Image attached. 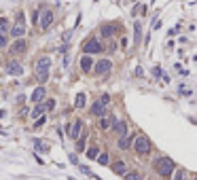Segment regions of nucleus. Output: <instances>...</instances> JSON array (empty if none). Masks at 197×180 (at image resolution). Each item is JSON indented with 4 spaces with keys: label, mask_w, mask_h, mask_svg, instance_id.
<instances>
[{
    "label": "nucleus",
    "mask_w": 197,
    "mask_h": 180,
    "mask_svg": "<svg viewBox=\"0 0 197 180\" xmlns=\"http://www.w3.org/2000/svg\"><path fill=\"white\" fill-rule=\"evenodd\" d=\"M155 167H157V172H159L161 176H172V174L176 172V163H174L169 157H159L157 163H155Z\"/></svg>",
    "instance_id": "f257e3e1"
},
{
    "label": "nucleus",
    "mask_w": 197,
    "mask_h": 180,
    "mask_svg": "<svg viewBox=\"0 0 197 180\" xmlns=\"http://www.w3.org/2000/svg\"><path fill=\"white\" fill-rule=\"evenodd\" d=\"M49 68H51V57H40L36 61V78L40 83H44L49 78Z\"/></svg>",
    "instance_id": "f03ea898"
},
{
    "label": "nucleus",
    "mask_w": 197,
    "mask_h": 180,
    "mask_svg": "<svg viewBox=\"0 0 197 180\" xmlns=\"http://www.w3.org/2000/svg\"><path fill=\"white\" fill-rule=\"evenodd\" d=\"M133 150H136L138 155H146V152H150V140L146 136H138L136 140H133Z\"/></svg>",
    "instance_id": "7ed1b4c3"
},
{
    "label": "nucleus",
    "mask_w": 197,
    "mask_h": 180,
    "mask_svg": "<svg viewBox=\"0 0 197 180\" xmlns=\"http://www.w3.org/2000/svg\"><path fill=\"white\" fill-rule=\"evenodd\" d=\"M83 51H85V55H93V53H102L104 47H102V42H100V40L91 38V40H87V42L83 44Z\"/></svg>",
    "instance_id": "20e7f679"
},
{
    "label": "nucleus",
    "mask_w": 197,
    "mask_h": 180,
    "mask_svg": "<svg viewBox=\"0 0 197 180\" xmlns=\"http://www.w3.org/2000/svg\"><path fill=\"white\" fill-rule=\"evenodd\" d=\"M93 68H95V74L97 76H104V74H108V72H110L112 64H110V59H100Z\"/></svg>",
    "instance_id": "39448f33"
},
{
    "label": "nucleus",
    "mask_w": 197,
    "mask_h": 180,
    "mask_svg": "<svg viewBox=\"0 0 197 180\" xmlns=\"http://www.w3.org/2000/svg\"><path fill=\"white\" fill-rule=\"evenodd\" d=\"M25 49H28V42H25L23 38H19V40H15L11 47H8V53H11V55H19V53H25Z\"/></svg>",
    "instance_id": "423d86ee"
},
{
    "label": "nucleus",
    "mask_w": 197,
    "mask_h": 180,
    "mask_svg": "<svg viewBox=\"0 0 197 180\" xmlns=\"http://www.w3.org/2000/svg\"><path fill=\"white\" fill-rule=\"evenodd\" d=\"M51 21H53V11L51 8H44V11L40 13V21H38V25L42 30H47L49 25H51Z\"/></svg>",
    "instance_id": "0eeeda50"
},
{
    "label": "nucleus",
    "mask_w": 197,
    "mask_h": 180,
    "mask_svg": "<svg viewBox=\"0 0 197 180\" xmlns=\"http://www.w3.org/2000/svg\"><path fill=\"white\" fill-rule=\"evenodd\" d=\"M68 133H70V138H72V140H78V138H80V133H83V121L76 119L72 125H70Z\"/></svg>",
    "instance_id": "6e6552de"
},
{
    "label": "nucleus",
    "mask_w": 197,
    "mask_h": 180,
    "mask_svg": "<svg viewBox=\"0 0 197 180\" xmlns=\"http://www.w3.org/2000/svg\"><path fill=\"white\" fill-rule=\"evenodd\" d=\"M44 95H47V89H44V87L40 85V87H36V89L32 91V97H30V100L34 102V106H36V104H42Z\"/></svg>",
    "instance_id": "1a4fd4ad"
},
{
    "label": "nucleus",
    "mask_w": 197,
    "mask_h": 180,
    "mask_svg": "<svg viewBox=\"0 0 197 180\" xmlns=\"http://www.w3.org/2000/svg\"><path fill=\"white\" fill-rule=\"evenodd\" d=\"M6 72H8V74H11V76H19L21 72H23V68H21V64H19V61L11 59V61H8V64H6Z\"/></svg>",
    "instance_id": "9d476101"
},
{
    "label": "nucleus",
    "mask_w": 197,
    "mask_h": 180,
    "mask_svg": "<svg viewBox=\"0 0 197 180\" xmlns=\"http://www.w3.org/2000/svg\"><path fill=\"white\" fill-rule=\"evenodd\" d=\"M112 129L117 131V133H119L121 138H123V136H127V123H125V121H114Z\"/></svg>",
    "instance_id": "9b49d317"
},
{
    "label": "nucleus",
    "mask_w": 197,
    "mask_h": 180,
    "mask_svg": "<svg viewBox=\"0 0 197 180\" xmlns=\"http://www.w3.org/2000/svg\"><path fill=\"white\" fill-rule=\"evenodd\" d=\"M23 34H25V28H23V25H19V23H15L13 28H11V36H13L15 40L23 38Z\"/></svg>",
    "instance_id": "f8f14e48"
},
{
    "label": "nucleus",
    "mask_w": 197,
    "mask_h": 180,
    "mask_svg": "<svg viewBox=\"0 0 197 180\" xmlns=\"http://www.w3.org/2000/svg\"><path fill=\"white\" fill-rule=\"evenodd\" d=\"M44 112H47V104H44V102L36 104V106H34V110H32V119H40Z\"/></svg>",
    "instance_id": "ddd939ff"
},
{
    "label": "nucleus",
    "mask_w": 197,
    "mask_h": 180,
    "mask_svg": "<svg viewBox=\"0 0 197 180\" xmlns=\"http://www.w3.org/2000/svg\"><path fill=\"white\" fill-rule=\"evenodd\" d=\"M104 110H106V106H104L102 102H95V104L91 106V114L100 116V119H102V116H106V114H104Z\"/></svg>",
    "instance_id": "4468645a"
},
{
    "label": "nucleus",
    "mask_w": 197,
    "mask_h": 180,
    "mask_svg": "<svg viewBox=\"0 0 197 180\" xmlns=\"http://www.w3.org/2000/svg\"><path fill=\"white\" fill-rule=\"evenodd\" d=\"M131 144H133V138H131V136H123V138H119V148H121V150H127Z\"/></svg>",
    "instance_id": "2eb2a0df"
},
{
    "label": "nucleus",
    "mask_w": 197,
    "mask_h": 180,
    "mask_svg": "<svg viewBox=\"0 0 197 180\" xmlns=\"http://www.w3.org/2000/svg\"><path fill=\"white\" fill-rule=\"evenodd\" d=\"M80 68H83V72H89L93 68V59L89 55H83V59H80Z\"/></svg>",
    "instance_id": "dca6fc26"
},
{
    "label": "nucleus",
    "mask_w": 197,
    "mask_h": 180,
    "mask_svg": "<svg viewBox=\"0 0 197 180\" xmlns=\"http://www.w3.org/2000/svg\"><path fill=\"white\" fill-rule=\"evenodd\" d=\"M100 32H102V36H106V38H110V36H114V32H117V28H114V25H102L100 28Z\"/></svg>",
    "instance_id": "f3484780"
},
{
    "label": "nucleus",
    "mask_w": 197,
    "mask_h": 180,
    "mask_svg": "<svg viewBox=\"0 0 197 180\" xmlns=\"http://www.w3.org/2000/svg\"><path fill=\"white\" fill-rule=\"evenodd\" d=\"M125 169H127V165H125V161H117V163L112 165V172H114V174H123V176H125V174H127Z\"/></svg>",
    "instance_id": "a211bd4d"
},
{
    "label": "nucleus",
    "mask_w": 197,
    "mask_h": 180,
    "mask_svg": "<svg viewBox=\"0 0 197 180\" xmlns=\"http://www.w3.org/2000/svg\"><path fill=\"white\" fill-rule=\"evenodd\" d=\"M112 125H114L112 116H102V119H100V127L102 129H108V127H112Z\"/></svg>",
    "instance_id": "6ab92c4d"
},
{
    "label": "nucleus",
    "mask_w": 197,
    "mask_h": 180,
    "mask_svg": "<svg viewBox=\"0 0 197 180\" xmlns=\"http://www.w3.org/2000/svg\"><path fill=\"white\" fill-rule=\"evenodd\" d=\"M133 32H136V36H133V40H136V44L142 40V28H140V23L136 21V23H133Z\"/></svg>",
    "instance_id": "aec40b11"
},
{
    "label": "nucleus",
    "mask_w": 197,
    "mask_h": 180,
    "mask_svg": "<svg viewBox=\"0 0 197 180\" xmlns=\"http://www.w3.org/2000/svg\"><path fill=\"white\" fill-rule=\"evenodd\" d=\"M85 102H87L85 93H78V95H76V100H74V106H76V108H83V106H85Z\"/></svg>",
    "instance_id": "412c9836"
},
{
    "label": "nucleus",
    "mask_w": 197,
    "mask_h": 180,
    "mask_svg": "<svg viewBox=\"0 0 197 180\" xmlns=\"http://www.w3.org/2000/svg\"><path fill=\"white\" fill-rule=\"evenodd\" d=\"M34 146H36L38 150H49V144L42 142V140H38V138H34Z\"/></svg>",
    "instance_id": "4be33fe9"
},
{
    "label": "nucleus",
    "mask_w": 197,
    "mask_h": 180,
    "mask_svg": "<svg viewBox=\"0 0 197 180\" xmlns=\"http://www.w3.org/2000/svg\"><path fill=\"white\" fill-rule=\"evenodd\" d=\"M87 157H89V159H97V157H100V148H97V146H91V148L87 150Z\"/></svg>",
    "instance_id": "5701e85b"
},
{
    "label": "nucleus",
    "mask_w": 197,
    "mask_h": 180,
    "mask_svg": "<svg viewBox=\"0 0 197 180\" xmlns=\"http://www.w3.org/2000/svg\"><path fill=\"white\" fill-rule=\"evenodd\" d=\"M85 140H87V133H80V138L76 142V150H83L85 148Z\"/></svg>",
    "instance_id": "b1692460"
},
{
    "label": "nucleus",
    "mask_w": 197,
    "mask_h": 180,
    "mask_svg": "<svg viewBox=\"0 0 197 180\" xmlns=\"http://www.w3.org/2000/svg\"><path fill=\"white\" fill-rule=\"evenodd\" d=\"M125 180H142V176L138 172H127L125 174Z\"/></svg>",
    "instance_id": "393cba45"
},
{
    "label": "nucleus",
    "mask_w": 197,
    "mask_h": 180,
    "mask_svg": "<svg viewBox=\"0 0 197 180\" xmlns=\"http://www.w3.org/2000/svg\"><path fill=\"white\" fill-rule=\"evenodd\" d=\"M4 32H8V23L4 17H0V34H4Z\"/></svg>",
    "instance_id": "a878e982"
},
{
    "label": "nucleus",
    "mask_w": 197,
    "mask_h": 180,
    "mask_svg": "<svg viewBox=\"0 0 197 180\" xmlns=\"http://www.w3.org/2000/svg\"><path fill=\"white\" fill-rule=\"evenodd\" d=\"M97 163H100V165H106V163H108V155H106V152H102V155L97 157Z\"/></svg>",
    "instance_id": "bb28decb"
},
{
    "label": "nucleus",
    "mask_w": 197,
    "mask_h": 180,
    "mask_svg": "<svg viewBox=\"0 0 197 180\" xmlns=\"http://www.w3.org/2000/svg\"><path fill=\"white\" fill-rule=\"evenodd\" d=\"M172 180H184V172H182V169L174 172V178H172Z\"/></svg>",
    "instance_id": "cd10ccee"
},
{
    "label": "nucleus",
    "mask_w": 197,
    "mask_h": 180,
    "mask_svg": "<svg viewBox=\"0 0 197 180\" xmlns=\"http://www.w3.org/2000/svg\"><path fill=\"white\" fill-rule=\"evenodd\" d=\"M38 17H40V13L36 11V8H34V11H32V23H38V21H40Z\"/></svg>",
    "instance_id": "c85d7f7f"
},
{
    "label": "nucleus",
    "mask_w": 197,
    "mask_h": 180,
    "mask_svg": "<svg viewBox=\"0 0 197 180\" xmlns=\"http://www.w3.org/2000/svg\"><path fill=\"white\" fill-rule=\"evenodd\" d=\"M44 104H47V110H53V108H55V100H47Z\"/></svg>",
    "instance_id": "c756f323"
},
{
    "label": "nucleus",
    "mask_w": 197,
    "mask_h": 180,
    "mask_svg": "<svg viewBox=\"0 0 197 180\" xmlns=\"http://www.w3.org/2000/svg\"><path fill=\"white\" fill-rule=\"evenodd\" d=\"M100 102H102V104L106 106V104H108V102H110V95H106V93H104V95L100 97Z\"/></svg>",
    "instance_id": "7c9ffc66"
},
{
    "label": "nucleus",
    "mask_w": 197,
    "mask_h": 180,
    "mask_svg": "<svg viewBox=\"0 0 197 180\" xmlns=\"http://www.w3.org/2000/svg\"><path fill=\"white\" fill-rule=\"evenodd\" d=\"M17 23H19V25H23V13H21V11L17 13Z\"/></svg>",
    "instance_id": "2f4dec72"
},
{
    "label": "nucleus",
    "mask_w": 197,
    "mask_h": 180,
    "mask_svg": "<svg viewBox=\"0 0 197 180\" xmlns=\"http://www.w3.org/2000/svg\"><path fill=\"white\" fill-rule=\"evenodd\" d=\"M4 44H6V36H4V34H0V49H2Z\"/></svg>",
    "instance_id": "473e14b6"
},
{
    "label": "nucleus",
    "mask_w": 197,
    "mask_h": 180,
    "mask_svg": "<svg viewBox=\"0 0 197 180\" xmlns=\"http://www.w3.org/2000/svg\"><path fill=\"white\" fill-rule=\"evenodd\" d=\"M42 123H44V114H42V116H40V119H38V121H36V123H34V127H40V125H42Z\"/></svg>",
    "instance_id": "72a5a7b5"
},
{
    "label": "nucleus",
    "mask_w": 197,
    "mask_h": 180,
    "mask_svg": "<svg viewBox=\"0 0 197 180\" xmlns=\"http://www.w3.org/2000/svg\"><path fill=\"white\" fill-rule=\"evenodd\" d=\"M193 180H197V176H195V178H193Z\"/></svg>",
    "instance_id": "f704fd0d"
}]
</instances>
